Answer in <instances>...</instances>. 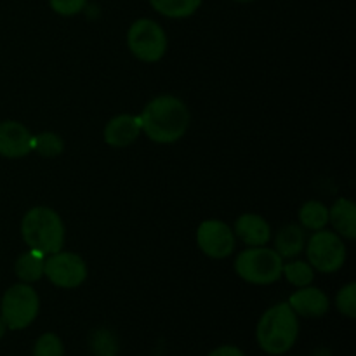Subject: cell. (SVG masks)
<instances>
[{
    "label": "cell",
    "instance_id": "6da1fadb",
    "mask_svg": "<svg viewBox=\"0 0 356 356\" xmlns=\"http://www.w3.org/2000/svg\"><path fill=\"white\" fill-rule=\"evenodd\" d=\"M141 129L153 143L172 145L186 134L190 127V108L183 99L170 94L156 96L139 113Z\"/></svg>",
    "mask_w": 356,
    "mask_h": 356
},
{
    "label": "cell",
    "instance_id": "7a4b0ae2",
    "mask_svg": "<svg viewBox=\"0 0 356 356\" xmlns=\"http://www.w3.org/2000/svg\"><path fill=\"white\" fill-rule=\"evenodd\" d=\"M299 336V316L287 302H278L263 313L256 327V341L266 355L282 356L292 350Z\"/></svg>",
    "mask_w": 356,
    "mask_h": 356
},
{
    "label": "cell",
    "instance_id": "3957f363",
    "mask_svg": "<svg viewBox=\"0 0 356 356\" xmlns=\"http://www.w3.org/2000/svg\"><path fill=\"white\" fill-rule=\"evenodd\" d=\"M65 222L51 207L37 205L24 214L21 221V236L30 249L44 256L59 252L65 247Z\"/></svg>",
    "mask_w": 356,
    "mask_h": 356
},
{
    "label": "cell",
    "instance_id": "277c9868",
    "mask_svg": "<svg viewBox=\"0 0 356 356\" xmlns=\"http://www.w3.org/2000/svg\"><path fill=\"white\" fill-rule=\"evenodd\" d=\"M284 259L270 247H249L235 259V271L252 285H271L282 278Z\"/></svg>",
    "mask_w": 356,
    "mask_h": 356
},
{
    "label": "cell",
    "instance_id": "5b68a950",
    "mask_svg": "<svg viewBox=\"0 0 356 356\" xmlns=\"http://www.w3.org/2000/svg\"><path fill=\"white\" fill-rule=\"evenodd\" d=\"M40 312V298L30 284L13 285L0 302V318L7 330H24L37 320Z\"/></svg>",
    "mask_w": 356,
    "mask_h": 356
},
{
    "label": "cell",
    "instance_id": "8992f818",
    "mask_svg": "<svg viewBox=\"0 0 356 356\" xmlns=\"http://www.w3.org/2000/svg\"><path fill=\"white\" fill-rule=\"evenodd\" d=\"M305 249L308 263L318 273H336L346 263V245L336 232L329 229L313 232L309 240H306Z\"/></svg>",
    "mask_w": 356,
    "mask_h": 356
},
{
    "label": "cell",
    "instance_id": "52a82bcc",
    "mask_svg": "<svg viewBox=\"0 0 356 356\" xmlns=\"http://www.w3.org/2000/svg\"><path fill=\"white\" fill-rule=\"evenodd\" d=\"M129 51L143 63H156L167 52L165 30L156 21L141 17L129 26L127 31Z\"/></svg>",
    "mask_w": 356,
    "mask_h": 356
},
{
    "label": "cell",
    "instance_id": "ba28073f",
    "mask_svg": "<svg viewBox=\"0 0 356 356\" xmlns=\"http://www.w3.org/2000/svg\"><path fill=\"white\" fill-rule=\"evenodd\" d=\"M87 273H89V270H87L86 261L79 254L59 250V252L51 254V256H45L44 277L56 287H80L86 282Z\"/></svg>",
    "mask_w": 356,
    "mask_h": 356
},
{
    "label": "cell",
    "instance_id": "9c48e42d",
    "mask_svg": "<svg viewBox=\"0 0 356 356\" xmlns=\"http://www.w3.org/2000/svg\"><path fill=\"white\" fill-rule=\"evenodd\" d=\"M236 236L221 219H207L197 229V245L211 259H226L235 250Z\"/></svg>",
    "mask_w": 356,
    "mask_h": 356
},
{
    "label": "cell",
    "instance_id": "30bf717a",
    "mask_svg": "<svg viewBox=\"0 0 356 356\" xmlns=\"http://www.w3.org/2000/svg\"><path fill=\"white\" fill-rule=\"evenodd\" d=\"M33 152V134L16 120L0 122V155L23 159Z\"/></svg>",
    "mask_w": 356,
    "mask_h": 356
},
{
    "label": "cell",
    "instance_id": "8fae6325",
    "mask_svg": "<svg viewBox=\"0 0 356 356\" xmlns=\"http://www.w3.org/2000/svg\"><path fill=\"white\" fill-rule=\"evenodd\" d=\"M287 305L291 306L292 312L302 318H322L329 313L330 302L325 292L313 285L298 289L292 292Z\"/></svg>",
    "mask_w": 356,
    "mask_h": 356
},
{
    "label": "cell",
    "instance_id": "7c38bea8",
    "mask_svg": "<svg viewBox=\"0 0 356 356\" xmlns=\"http://www.w3.org/2000/svg\"><path fill=\"white\" fill-rule=\"evenodd\" d=\"M143 132L139 115L122 113L111 118L103 131L104 143L111 148H127Z\"/></svg>",
    "mask_w": 356,
    "mask_h": 356
},
{
    "label": "cell",
    "instance_id": "4fadbf2b",
    "mask_svg": "<svg viewBox=\"0 0 356 356\" xmlns=\"http://www.w3.org/2000/svg\"><path fill=\"white\" fill-rule=\"evenodd\" d=\"M233 233L238 236L247 247H263L268 245L271 240V228L266 219L259 214L247 212L235 221Z\"/></svg>",
    "mask_w": 356,
    "mask_h": 356
},
{
    "label": "cell",
    "instance_id": "5bb4252c",
    "mask_svg": "<svg viewBox=\"0 0 356 356\" xmlns=\"http://www.w3.org/2000/svg\"><path fill=\"white\" fill-rule=\"evenodd\" d=\"M329 222L334 232L346 240L356 238V205L350 198H339L329 211Z\"/></svg>",
    "mask_w": 356,
    "mask_h": 356
},
{
    "label": "cell",
    "instance_id": "9a60e30c",
    "mask_svg": "<svg viewBox=\"0 0 356 356\" xmlns=\"http://www.w3.org/2000/svg\"><path fill=\"white\" fill-rule=\"evenodd\" d=\"M306 233L299 225H287L275 236V250L282 259H294L305 250Z\"/></svg>",
    "mask_w": 356,
    "mask_h": 356
},
{
    "label": "cell",
    "instance_id": "2e32d148",
    "mask_svg": "<svg viewBox=\"0 0 356 356\" xmlns=\"http://www.w3.org/2000/svg\"><path fill=\"white\" fill-rule=\"evenodd\" d=\"M44 268H45V256L38 250H26L21 254L14 264V271L19 282L23 284H35L44 277Z\"/></svg>",
    "mask_w": 356,
    "mask_h": 356
},
{
    "label": "cell",
    "instance_id": "e0dca14e",
    "mask_svg": "<svg viewBox=\"0 0 356 356\" xmlns=\"http://www.w3.org/2000/svg\"><path fill=\"white\" fill-rule=\"evenodd\" d=\"M299 222L302 229L320 232L329 225V207L318 200H309L299 209Z\"/></svg>",
    "mask_w": 356,
    "mask_h": 356
},
{
    "label": "cell",
    "instance_id": "ac0fdd59",
    "mask_svg": "<svg viewBox=\"0 0 356 356\" xmlns=\"http://www.w3.org/2000/svg\"><path fill=\"white\" fill-rule=\"evenodd\" d=\"M153 9L170 19L190 17L200 9L202 0H149Z\"/></svg>",
    "mask_w": 356,
    "mask_h": 356
},
{
    "label": "cell",
    "instance_id": "d6986e66",
    "mask_svg": "<svg viewBox=\"0 0 356 356\" xmlns=\"http://www.w3.org/2000/svg\"><path fill=\"white\" fill-rule=\"evenodd\" d=\"M282 277L291 285L301 289L313 284L315 270L308 261H291V263H284V266H282Z\"/></svg>",
    "mask_w": 356,
    "mask_h": 356
},
{
    "label": "cell",
    "instance_id": "ffe728a7",
    "mask_svg": "<svg viewBox=\"0 0 356 356\" xmlns=\"http://www.w3.org/2000/svg\"><path fill=\"white\" fill-rule=\"evenodd\" d=\"M33 152L45 159H54L65 152V141L56 132H40L33 136Z\"/></svg>",
    "mask_w": 356,
    "mask_h": 356
},
{
    "label": "cell",
    "instance_id": "44dd1931",
    "mask_svg": "<svg viewBox=\"0 0 356 356\" xmlns=\"http://www.w3.org/2000/svg\"><path fill=\"white\" fill-rule=\"evenodd\" d=\"M33 356H65V344L54 332H45L35 341Z\"/></svg>",
    "mask_w": 356,
    "mask_h": 356
},
{
    "label": "cell",
    "instance_id": "7402d4cb",
    "mask_svg": "<svg viewBox=\"0 0 356 356\" xmlns=\"http://www.w3.org/2000/svg\"><path fill=\"white\" fill-rule=\"evenodd\" d=\"M90 348H92L96 356H115L118 350L117 337L106 329H99L92 334L90 339Z\"/></svg>",
    "mask_w": 356,
    "mask_h": 356
},
{
    "label": "cell",
    "instance_id": "603a6c76",
    "mask_svg": "<svg viewBox=\"0 0 356 356\" xmlns=\"http://www.w3.org/2000/svg\"><path fill=\"white\" fill-rule=\"evenodd\" d=\"M336 306L339 313L346 318L353 320L356 316V284L350 282L344 285L336 296Z\"/></svg>",
    "mask_w": 356,
    "mask_h": 356
},
{
    "label": "cell",
    "instance_id": "cb8c5ba5",
    "mask_svg": "<svg viewBox=\"0 0 356 356\" xmlns=\"http://www.w3.org/2000/svg\"><path fill=\"white\" fill-rule=\"evenodd\" d=\"M49 6L59 16H76L87 6V0H49Z\"/></svg>",
    "mask_w": 356,
    "mask_h": 356
},
{
    "label": "cell",
    "instance_id": "d4e9b609",
    "mask_svg": "<svg viewBox=\"0 0 356 356\" xmlns=\"http://www.w3.org/2000/svg\"><path fill=\"white\" fill-rule=\"evenodd\" d=\"M207 356H245L240 348L232 346V344H225V346H219L216 350H212Z\"/></svg>",
    "mask_w": 356,
    "mask_h": 356
},
{
    "label": "cell",
    "instance_id": "484cf974",
    "mask_svg": "<svg viewBox=\"0 0 356 356\" xmlns=\"http://www.w3.org/2000/svg\"><path fill=\"white\" fill-rule=\"evenodd\" d=\"M6 332H7V327H6V323H3V320L0 318V339L6 336Z\"/></svg>",
    "mask_w": 356,
    "mask_h": 356
},
{
    "label": "cell",
    "instance_id": "4316f807",
    "mask_svg": "<svg viewBox=\"0 0 356 356\" xmlns=\"http://www.w3.org/2000/svg\"><path fill=\"white\" fill-rule=\"evenodd\" d=\"M235 2H242V3H247V2H254V0H235Z\"/></svg>",
    "mask_w": 356,
    "mask_h": 356
}]
</instances>
